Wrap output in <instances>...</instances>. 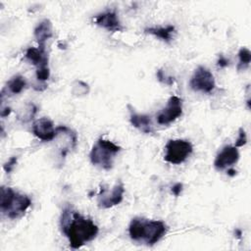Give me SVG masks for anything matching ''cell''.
<instances>
[{
    "mask_svg": "<svg viewBox=\"0 0 251 251\" xmlns=\"http://www.w3.org/2000/svg\"><path fill=\"white\" fill-rule=\"evenodd\" d=\"M60 226L62 232L69 239L70 246L73 249H78L87 242L92 241L99 231L98 226L92 220L83 217L71 207L63 210Z\"/></svg>",
    "mask_w": 251,
    "mask_h": 251,
    "instance_id": "1",
    "label": "cell"
},
{
    "mask_svg": "<svg viewBox=\"0 0 251 251\" xmlns=\"http://www.w3.org/2000/svg\"><path fill=\"white\" fill-rule=\"evenodd\" d=\"M168 226L163 221L133 218L128 226L129 237L138 243L152 246L159 242L167 233Z\"/></svg>",
    "mask_w": 251,
    "mask_h": 251,
    "instance_id": "2",
    "label": "cell"
},
{
    "mask_svg": "<svg viewBox=\"0 0 251 251\" xmlns=\"http://www.w3.org/2000/svg\"><path fill=\"white\" fill-rule=\"evenodd\" d=\"M30 198L12 187H1L0 208L3 215L11 220H16L23 217L25 211L30 207Z\"/></svg>",
    "mask_w": 251,
    "mask_h": 251,
    "instance_id": "3",
    "label": "cell"
},
{
    "mask_svg": "<svg viewBox=\"0 0 251 251\" xmlns=\"http://www.w3.org/2000/svg\"><path fill=\"white\" fill-rule=\"evenodd\" d=\"M121 149L122 148L114 142L104 138H99L92 146L89 153L90 162L92 165L102 170L109 171L113 168L116 155L121 151Z\"/></svg>",
    "mask_w": 251,
    "mask_h": 251,
    "instance_id": "4",
    "label": "cell"
},
{
    "mask_svg": "<svg viewBox=\"0 0 251 251\" xmlns=\"http://www.w3.org/2000/svg\"><path fill=\"white\" fill-rule=\"evenodd\" d=\"M193 146L185 139H171L165 146L164 160L173 165L183 163L192 153Z\"/></svg>",
    "mask_w": 251,
    "mask_h": 251,
    "instance_id": "5",
    "label": "cell"
},
{
    "mask_svg": "<svg viewBox=\"0 0 251 251\" xmlns=\"http://www.w3.org/2000/svg\"><path fill=\"white\" fill-rule=\"evenodd\" d=\"M125 186L122 180H119L111 189L102 186L97 195V205L100 209H109L120 204L123 201Z\"/></svg>",
    "mask_w": 251,
    "mask_h": 251,
    "instance_id": "6",
    "label": "cell"
},
{
    "mask_svg": "<svg viewBox=\"0 0 251 251\" xmlns=\"http://www.w3.org/2000/svg\"><path fill=\"white\" fill-rule=\"evenodd\" d=\"M189 86L196 92L210 93L216 87L214 75L207 68L199 66L190 78Z\"/></svg>",
    "mask_w": 251,
    "mask_h": 251,
    "instance_id": "7",
    "label": "cell"
},
{
    "mask_svg": "<svg viewBox=\"0 0 251 251\" xmlns=\"http://www.w3.org/2000/svg\"><path fill=\"white\" fill-rule=\"evenodd\" d=\"M182 114V101L176 96L173 95L169 98L168 103L157 115V122L159 125L167 126L176 121Z\"/></svg>",
    "mask_w": 251,
    "mask_h": 251,
    "instance_id": "8",
    "label": "cell"
},
{
    "mask_svg": "<svg viewBox=\"0 0 251 251\" xmlns=\"http://www.w3.org/2000/svg\"><path fill=\"white\" fill-rule=\"evenodd\" d=\"M238 160L239 152L237 150V147L226 145L216 156L214 161V167L218 171H223L236 164Z\"/></svg>",
    "mask_w": 251,
    "mask_h": 251,
    "instance_id": "9",
    "label": "cell"
},
{
    "mask_svg": "<svg viewBox=\"0 0 251 251\" xmlns=\"http://www.w3.org/2000/svg\"><path fill=\"white\" fill-rule=\"evenodd\" d=\"M33 134L42 141H51L56 138L57 131L51 120L48 118H39L32 124Z\"/></svg>",
    "mask_w": 251,
    "mask_h": 251,
    "instance_id": "10",
    "label": "cell"
},
{
    "mask_svg": "<svg viewBox=\"0 0 251 251\" xmlns=\"http://www.w3.org/2000/svg\"><path fill=\"white\" fill-rule=\"evenodd\" d=\"M95 25L109 30V31H123L124 26L122 25L118 15L115 11H106L98 14L93 18Z\"/></svg>",
    "mask_w": 251,
    "mask_h": 251,
    "instance_id": "11",
    "label": "cell"
},
{
    "mask_svg": "<svg viewBox=\"0 0 251 251\" xmlns=\"http://www.w3.org/2000/svg\"><path fill=\"white\" fill-rule=\"evenodd\" d=\"M127 108L129 110V121L134 127H136L143 133L154 132L153 124L150 116L137 113L130 105H127Z\"/></svg>",
    "mask_w": 251,
    "mask_h": 251,
    "instance_id": "12",
    "label": "cell"
},
{
    "mask_svg": "<svg viewBox=\"0 0 251 251\" xmlns=\"http://www.w3.org/2000/svg\"><path fill=\"white\" fill-rule=\"evenodd\" d=\"M25 57L27 61L36 67V70L48 68V55L46 53L45 46H38V48H27Z\"/></svg>",
    "mask_w": 251,
    "mask_h": 251,
    "instance_id": "13",
    "label": "cell"
},
{
    "mask_svg": "<svg viewBox=\"0 0 251 251\" xmlns=\"http://www.w3.org/2000/svg\"><path fill=\"white\" fill-rule=\"evenodd\" d=\"M33 34L36 41L38 42V46H45V42L53 36L51 22L47 19L41 21L34 28Z\"/></svg>",
    "mask_w": 251,
    "mask_h": 251,
    "instance_id": "14",
    "label": "cell"
},
{
    "mask_svg": "<svg viewBox=\"0 0 251 251\" xmlns=\"http://www.w3.org/2000/svg\"><path fill=\"white\" fill-rule=\"evenodd\" d=\"M145 33H149L154 35L155 37L169 43L172 41L174 34L176 33V27L172 25H168L166 26H153V27H146L144 29Z\"/></svg>",
    "mask_w": 251,
    "mask_h": 251,
    "instance_id": "15",
    "label": "cell"
},
{
    "mask_svg": "<svg viewBox=\"0 0 251 251\" xmlns=\"http://www.w3.org/2000/svg\"><path fill=\"white\" fill-rule=\"evenodd\" d=\"M26 86V80L21 75H16L12 78H10L3 89V91H7L12 95L21 93Z\"/></svg>",
    "mask_w": 251,
    "mask_h": 251,
    "instance_id": "16",
    "label": "cell"
},
{
    "mask_svg": "<svg viewBox=\"0 0 251 251\" xmlns=\"http://www.w3.org/2000/svg\"><path fill=\"white\" fill-rule=\"evenodd\" d=\"M238 58H239V63H238L237 69L240 71L248 68L251 61V53L249 49L245 47L240 48V50L238 51Z\"/></svg>",
    "mask_w": 251,
    "mask_h": 251,
    "instance_id": "17",
    "label": "cell"
},
{
    "mask_svg": "<svg viewBox=\"0 0 251 251\" xmlns=\"http://www.w3.org/2000/svg\"><path fill=\"white\" fill-rule=\"evenodd\" d=\"M246 142H247L246 132H245V130L242 127H240L239 130H238V136H237V138L235 140V145L234 146L235 147H241V146L245 145Z\"/></svg>",
    "mask_w": 251,
    "mask_h": 251,
    "instance_id": "18",
    "label": "cell"
},
{
    "mask_svg": "<svg viewBox=\"0 0 251 251\" xmlns=\"http://www.w3.org/2000/svg\"><path fill=\"white\" fill-rule=\"evenodd\" d=\"M49 76H50L49 67L36 70V78H37V80L45 81V80H47L49 78Z\"/></svg>",
    "mask_w": 251,
    "mask_h": 251,
    "instance_id": "19",
    "label": "cell"
},
{
    "mask_svg": "<svg viewBox=\"0 0 251 251\" xmlns=\"http://www.w3.org/2000/svg\"><path fill=\"white\" fill-rule=\"evenodd\" d=\"M157 76H158V79H159L161 82L165 83V84H172V83L174 82V78L171 77V76L165 75L161 70H159V71L157 72Z\"/></svg>",
    "mask_w": 251,
    "mask_h": 251,
    "instance_id": "20",
    "label": "cell"
},
{
    "mask_svg": "<svg viewBox=\"0 0 251 251\" xmlns=\"http://www.w3.org/2000/svg\"><path fill=\"white\" fill-rule=\"evenodd\" d=\"M17 164V157H12L5 165H4V170L7 172V173H10L13 171V169L15 168Z\"/></svg>",
    "mask_w": 251,
    "mask_h": 251,
    "instance_id": "21",
    "label": "cell"
},
{
    "mask_svg": "<svg viewBox=\"0 0 251 251\" xmlns=\"http://www.w3.org/2000/svg\"><path fill=\"white\" fill-rule=\"evenodd\" d=\"M182 187H183V185H182V183H180V182H176V184H174L173 186H172V193L175 195V196H178L180 193H181V191H182Z\"/></svg>",
    "mask_w": 251,
    "mask_h": 251,
    "instance_id": "22",
    "label": "cell"
},
{
    "mask_svg": "<svg viewBox=\"0 0 251 251\" xmlns=\"http://www.w3.org/2000/svg\"><path fill=\"white\" fill-rule=\"evenodd\" d=\"M217 64H218V66H219L220 68H226V67L228 66V60H227L226 57H224L223 55H221V56L219 57V60H218Z\"/></svg>",
    "mask_w": 251,
    "mask_h": 251,
    "instance_id": "23",
    "label": "cell"
},
{
    "mask_svg": "<svg viewBox=\"0 0 251 251\" xmlns=\"http://www.w3.org/2000/svg\"><path fill=\"white\" fill-rule=\"evenodd\" d=\"M235 174H236V171H235V170H233V169H228V170H227V175H228V176H235Z\"/></svg>",
    "mask_w": 251,
    "mask_h": 251,
    "instance_id": "24",
    "label": "cell"
}]
</instances>
